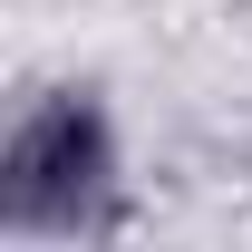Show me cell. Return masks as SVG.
<instances>
[{
    "label": "cell",
    "mask_w": 252,
    "mask_h": 252,
    "mask_svg": "<svg viewBox=\"0 0 252 252\" xmlns=\"http://www.w3.org/2000/svg\"><path fill=\"white\" fill-rule=\"evenodd\" d=\"M107 185H117V136L97 97H39L0 156V214L20 233H88L107 223Z\"/></svg>",
    "instance_id": "6da1fadb"
}]
</instances>
